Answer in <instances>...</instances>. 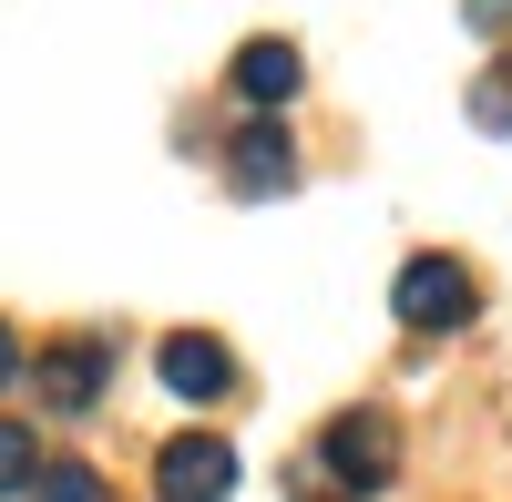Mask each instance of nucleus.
<instances>
[{
    "label": "nucleus",
    "instance_id": "f03ea898",
    "mask_svg": "<svg viewBox=\"0 0 512 502\" xmlns=\"http://www.w3.org/2000/svg\"><path fill=\"white\" fill-rule=\"evenodd\" d=\"M390 308H400V328H461L482 298H472V267L461 257H410L400 287H390Z\"/></svg>",
    "mask_w": 512,
    "mask_h": 502
},
{
    "label": "nucleus",
    "instance_id": "9d476101",
    "mask_svg": "<svg viewBox=\"0 0 512 502\" xmlns=\"http://www.w3.org/2000/svg\"><path fill=\"white\" fill-rule=\"evenodd\" d=\"M472 123H482V134H512V72H482V93H472Z\"/></svg>",
    "mask_w": 512,
    "mask_h": 502
},
{
    "label": "nucleus",
    "instance_id": "39448f33",
    "mask_svg": "<svg viewBox=\"0 0 512 502\" xmlns=\"http://www.w3.org/2000/svg\"><path fill=\"white\" fill-rule=\"evenodd\" d=\"M226 175H236V195H287V175H297V144L277 134V113L236 123V144H226Z\"/></svg>",
    "mask_w": 512,
    "mask_h": 502
},
{
    "label": "nucleus",
    "instance_id": "1a4fd4ad",
    "mask_svg": "<svg viewBox=\"0 0 512 502\" xmlns=\"http://www.w3.org/2000/svg\"><path fill=\"white\" fill-rule=\"evenodd\" d=\"M31 472H41V441L21 421H0V492H31Z\"/></svg>",
    "mask_w": 512,
    "mask_h": 502
},
{
    "label": "nucleus",
    "instance_id": "f257e3e1",
    "mask_svg": "<svg viewBox=\"0 0 512 502\" xmlns=\"http://www.w3.org/2000/svg\"><path fill=\"white\" fill-rule=\"evenodd\" d=\"M318 462H328V482H338V492H390L400 441H390V421H379V410H349V421H328Z\"/></svg>",
    "mask_w": 512,
    "mask_h": 502
},
{
    "label": "nucleus",
    "instance_id": "0eeeda50",
    "mask_svg": "<svg viewBox=\"0 0 512 502\" xmlns=\"http://www.w3.org/2000/svg\"><path fill=\"white\" fill-rule=\"evenodd\" d=\"M236 93H246L256 113H277V103L297 93V52H287V41H246V52H236Z\"/></svg>",
    "mask_w": 512,
    "mask_h": 502
},
{
    "label": "nucleus",
    "instance_id": "9b49d317",
    "mask_svg": "<svg viewBox=\"0 0 512 502\" xmlns=\"http://www.w3.org/2000/svg\"><path fill=\"white\" fill-rule=\"evenodd\" d=\"M472 31H512V0H472Z\"/></svg>",
    "mask_w": 512,
    "mask_h": 502
},
{
    "label": "nucleus",
    "instance_id": "20e7f679",
    "mask_svg": "<svg viewBox=\"0 0 512 502\" xmlns=\"http://www.w3.org/2000/svg\"><path fill=\"white\" fill-rule=\"evenodd\" d=\"M154 369H164L175 400H226L236 390V359H226V339H205V328H175V339L154 349Z\"/></svg>",
    "mask_w": 512,
    "mask_h": 502
},
{
    "label": "nucleus",
    "instance_id": "423d86ee",
    "mask_svg": "<svg viewBox=\"0 0 512 502\" xmlns=\"http://www.w3.org/2000/svg\"><path fill=\"white\" fill-rule=\"evenodd\" d=\"M103 380H113V359H103L93 339H72V349L41 359V400H52V410H93V400H103Z\"/></svg>",
    "mask_w": 512,
    "mask_h": 502
},
{
    "label": "nucleus",
    "instance_id": "f8f14e48",
    "mask_svg": "<svg viewBox=\"0 0 512 502\" xmlns=\"http://www.w3.org/2000/svg\"><path fill=\"white\" fill-rule=\"evenodd\" d=\"M21 380V339H11V328H0V390H11Z\"/></svg>",
    "mask_w": 512,
    "mask_h": 502
},
{
    "label": "nucleus",
    "instance_id": "6e6552de",
    "mask_svg": "<svg viewBox=\"0 0 512 502\" xmlns=\"http://www.w3.org/2000/svg\"><path fill=\"white\" fill-rule=\"evenodd\" d=\"M31 502H103V472H82V462H52V472H31Z\"/></svg>",
    "mask_w": 512,
    "mask_h": 502
},
{
    "label": "nucleus",
    "instance_id": "7ed1b4c3",
    "mask_svg": "<svg viewBox=\"0 0 512 502\" xmlns=\"http://www.w3.org/2000/svg\"><path fill=\"white\" fill-rule=\"evenodd\" d=\"M154 492H164V502H226V492H236V451H226L216 431L164 441V451H154Z\"/></svg>",
    "mask_w": 512,
    "mask_h": 502
}]
</instances>
